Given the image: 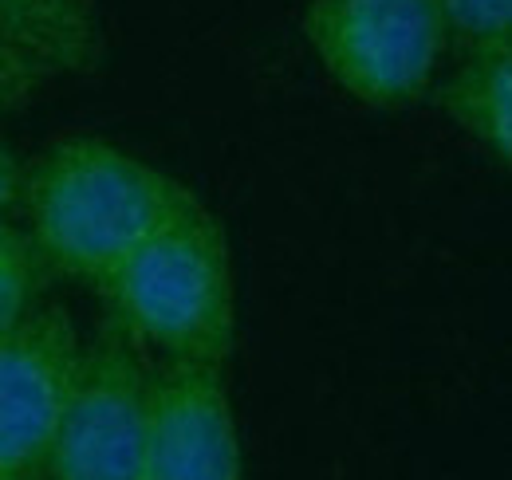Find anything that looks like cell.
Segmentation results:
<instances>
[{
	"mask_svg": "<svg viewBox=\"0 0 512 480\" xmlns=\"http://www.w3.org/2000/svg\"><path fill=\"white\" fill-rule=\"evenodd\" d=\"M193 201L178 178L103 138L52 142L20 174L24 233L44 268L91 288Z\"/></svg>",
	"mask_w": 512,
	"mask_h": 480,
	"instance_id": "6da1fadb",
	"label": "cell"
},
{
	"mask_svg": "<svg viewBox=\"0 0 512 480\" xmlns=\"http://www.w3.org/2000/svg\"><path fill=\"white\" fill-rule=\"evenodd\" d=\"M44 272L48 268L32 237L8 217H0V331L16 327L40 303Z\"/></svg>",
	"mask_w": 512,
	"mask_h": 480,
	"instance_id": "9c48e42d",
	"label": "cell"
},
{
	"mask_svg": "<svg viewBox=\"0 0 512 480\" xmlns=\"http://www.w3.org/2000/svg\"><path fill=\"white\" fill-rule=\"evenodd\" d=\"M442 115L497 166L512 162V48L457 52V67L434 91Z\"/></svg>",
	"mask_w": 512,
	"mask_h": 480,
	"instance_id": "ba28073f",
	"label": "cell"
},
{
	"mask_svg": "<svg viewBox=\"0 0 512 480\" xmlns=\"http://www.w3.org/2000/svg\"><path fill=\"white\" fill-rule=\"evenodd\" d=\"M44 87H48V79H40L32 67L0 52V111H16V107L32 103Z\"/></svg>",
	"mask_w": 512,
	"mask_h": 480,
	"instance_id": "8fae6325",
	"label": "cell"
},
{
	"mask_svg": "<svg viewBox=\"0 0 512 480\" xmlns=\"http://www.w3.org/2000/svg\"><path fill=\"white\" fill-rule=\"evenodd\" d=\"M142 480H241L225 370L150 359Z\"/></svg>",
	"mask_w": 512,
	"mask_h": 480,
	"instance_id": "8992f818",
	"label": "cell"
},
{
	"mask_svg": "<svg viewBox=\"0 0 512 480\" xmlns=\"http://www.w3.org/2000/svg\"><path fill=\"white\" fill-rule=\"evenodd\" d=\"M453 52L512 48V0H438Z\"/></svg>",
	"mask_w": 512,
	"mask_h": 480,
	"instance_id": "30bf717a",
	"label": "cell"
},
{
	"mask_svg": "<svg viewBox=\"0 0 512 480\" xmlns=\"http://www.w3.org/2000/svg\"><path fill=\"white\" fill-rule=\"evenodd\" d=\"M83 335L56 303L0 331V480H36L64 414Z\"/></svg>",
	"mask_w": 512,
	"mask_h": 480,
	"instance_id": "5b68a950",
	"label": "cell"
},
{
	"mask_svg": "<svg viewBox=\"0 0 512 480\" xmlns=\"http://www.w3.org/2000/svg\"><path fill=\"white\" fill-rule=\"evenodd\" d=\"M99 0H0V52L56 83L103 60Z\"/></svg>",
	"mask_w": 512,
	"mask_h": 480,
	"instance_id": "52a82bcc",
	"label": "cell"
},
{
	"mask_svg": "<svg viewBox=\"0 0 512 480\" xmlns=\"http://www.w3.org/2000/svg\"><path fill=\"white\" fill-rule=\"evenodd\" d=\"M16 205H20V166L0 134V217H8Z\"/></svg>",
	"mask_w": 512,
	"mask_h": 480,
	"instance_id": "7c38bea8",
	"label": "cell"
},
{
	"mask_svg": "<svg viewBox=\"0 0 512 480\" xmlns=\"http://www.w3.org/2000/svg\"><path fill=\"white\" fill-rule=\"evenodd\" d=\"M300 32L335 87L379 111L426 99L449 48L438 0H308Z\"/></svg>",
	"mask_w": 512,
	"mask_h": 480,
	"instance_id": "3957f363",
	"label": "cell"
},
{
	"mask_svg": "<svg viewBox=\"0 0 512 480\" xmlns=\"http://www.w3.org/2000/svg\"><path fill=\"white\" fill-rule=\"evenodd\" d=\"M99 292L154 362L225 370L237 339V280L225 229L201 201L138 244Z\"/></svg>",
	"mask_w": 512,
	"mask_h": 480,
	"instance_id": "7a4b0ae2",
	"label": "cell"
},
{
	"mask_svg": "<svg viewBox=\"0 0 512 480\" xmlns=\"http://www.w3.org/2000/svg\"><path fill=\"white\" fill-rule=\"evenodd\" d=\"M150 359L111 319L83 339L36 480H142Z\"/></svg>",
	"mask_w": 512,
	"mask_h": 480,
	"instance_id": "277c9868",
	"label": "cell"
}]
</instances>
